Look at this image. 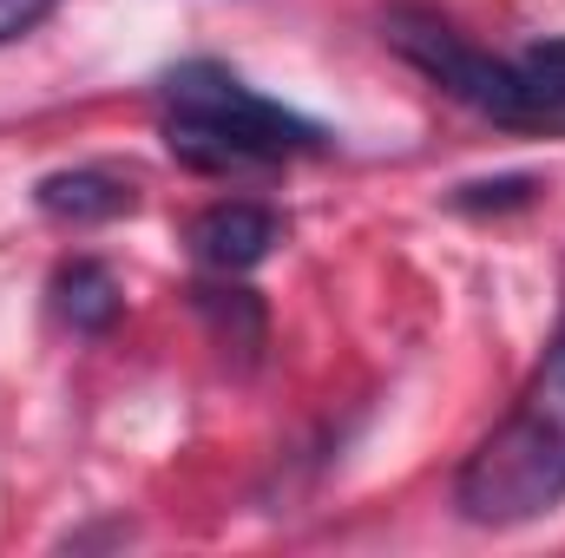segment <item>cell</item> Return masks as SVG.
Listing matches in <instances>:
<instances>
[{"mask_svg": "<svg viewBox=\"0 0 565 558\" xmlns=\"http://www.w3.org/2000/svg\"><path fill=\"white\" fill-rule=\"evenodd\" d=\"M565 500V322L553 329L540 368L526 375L507 420L467 453L454 506L473 526H526Z\"/></svg>", "mask_w": 565, "mask_h": 558, "instance_id": "cell-1", "label": "cell"}, {"mask_svg": "<svg viewBox=\"0 0 565 558\" xmlns=\"http://www.w3.org/2000/svg\"><path fill=\"white\" fill-rule=\"evenodd\" d=\"M382 33L408 66H422L467 112H480L507 132L565 139V40L526 46L520 60H493L487 46H473L467 33H454L447 20H434L422 7H395Z\"/></svg>", "mask_w": 565, "mask_h": 558, "instance_id": "cell-2", "label": "cell"}, {"mask_svg": "<svg viewBox=\"0 0 565 558\" xmlns=\"http://www.w3.org/2000/svg\"><path fill=\"white\" fill-rule=\"evenodd\" d=\"M164 144L191 171H250L322 151L329 132L282 99H264L217 60H184L164 73Z\"/></svg>", "mask_w": 565, "mask_h": 558, "instance_id": "cell-3", "label": "cell"}, {"mask_svg": "<svg viewBox=\"0 0 565 558\" xmlns=\"http://www.w3.org/2000/svg\"><path fill=\"white\" fill-rule=\"evenodd\" d=\"M277 244H282V217L277 211H264V204H244V197L211 204V211L191 224V250H198V264L217 270V277H244V270H257Z\"/></svg>", "mask_w": 565, "mask_h": 558, "instance_id": "cell-4", "label": "cell"}, {"mask_svg": "<svg viewBox=\"0 0 565 558\" xmlns=\"http://www.w3.org/2000/svg\"><path fill=\"white\" fill-rule=\"evenodd\" d=\"M33 197H40V211L60 217V224H106V217H126V211L139 204L132 178H119V171H106V164L53 171V178H40Z\"/></svg>", "mask_w": 565, "mask_h": 558, "instance_id": "cell-5", "label": "cell"}, {"mask_svg": "<svg viewBox=\"0 0 565 558\" xmlns=\"http://www.w3.org/2000/svg\"><path fill=\"white\" fill-rule=\"evenodd\" d=\"M53 309H60L79 335H99V329H113V322H119V282H113L106 264L73 257V264H60V270H53Z\"/></svg>", "mask_w": 565, "mask_h": 558, "instance_id": "cell-6", "label": "cell"}, {"mask_svg": "<svg viewBox=\"0 0 565 558\" xmlns=\"http://www.w3.org/2000/svg\"><path fill=\"white\" fill-rule=\"evenodd\" d=\"M198 309H204V322H211V335H217V348L231 355H244V362H257V348H264V302L250 296V289H198Z\"/></svg>", "mask_w": 565, "mask_h": 558, "instance_id": "cell-7", "label": "cell"}, {"mask_svg": "<svg viewBox=\"0 0 565 558\" xmlns=\"http://www.w3.org/2000/svg\"><path fill=\"white\" fill-rule=\"evenodd\" d=\"M533 197V178H493V184H460L454 204L460 211H500V204H526Z\"/></svg>", "mask_w": 565, "mask_h": 558, "instance_id": "cell-8", "label": "cell"}, {"mask_svg": "<svg viewBox=\"0 0 565 558\" xmlns=\"http://www.w3.org/2000/svg\"><path fill=\"white\" fill-rule=\"evenodd\" d=\"M53 7H60V0H0V46H7V40H26Z\"/></svg>", "mask_w": 565, "mask_h": 558, "instance_id": "cell-9", "label": "cell"}]
</instances>
